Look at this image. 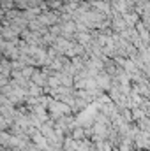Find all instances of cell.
I'll use <instances>...</instances> for the list:
<instances>
[{"mask_svg": "<svg viewBox=\"0 0 150 151\" xmlns=\"http://www.w3.org/2000/svg\"><path fill=\"white\" fill-rule=\"evenodd\" d=\"M32 81H34V83H37V84H44L46 77H44V74H41V72H34V76H32Z\"/></svg>", "mask_w": 150, "mask_h": 151, "instance_id": "cell-1", "label": "cell"}, {"mask_svg": "<svg viewBox=\"0 0 150 151\" xmlns=\"http://www.w3.org/2000/svg\"><path fill=\"white\" fill-rule=\"evenodd\" d=\"M83 135H85V130L83 128H76L74 130V139H81Z\"/></svg>", "mask_w": 150, "mask_h": 151, "instance_id": "cell-2", "label": "cell"}]
</instances>
